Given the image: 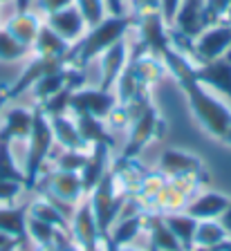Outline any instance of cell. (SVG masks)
<instances>
[{
	"mask_svg": "<svg viewBox=\"0 0 231 251\" xmlns=\"http://www.w3.org/2000/svg\"><path fill=\"white\" fill-rule=\"evenodd\" d=\"M222 144H225V146H231V126H229V130L225 132V135H222Z\"/></svg>",
	"mask_w": 231,
	"mask_h": 251,
	"instance_id": "50",
	"label": "cell"
},
{
	"mask_svg": "<svg viewBox=\"0 0 231 251\" xmlns=\"http://www.w3.org/2000/svg\"><path fill=\"white\" fill-rule=\"evenodd\" d=\"M146 229V213L137 211V213H128V215H119L115 220V225L108 231L105 245H115V247H126L139 238Z\"/></svg>",
	"mask_w": 231,
	"mask_h": 251,
	"instance_id": "20",
	"label": "cell"
},
{
	"mask_svg": "<svg viewBox=\"0 0 231 251\" xmlns=\"http://www.w3.org/2000/svg\"><path fill=\"white\" fill-rule=\"evenodd\" d=\"M32 54V47L23 45L11 36L5 27H0V63H16Z\"/></svg>",
	"mask_w": 231,
	"mask_h": 251,
	"instance_id": "33",
	"label": "cell"
},
{
	"mask_svg": "<svg viewBox=\"0 0 231 251\" xmlns=\"http://www.w3.org/2000/svg\"><path fill=\"white\" fill-rule=\"evenodd\" d=\"M2 2H7V0H0V5H2Z\"/></svg>",
	"mask_w": 231,
	"mask_h": 251,
	"instance_id": "53",
	"label": "cell"
},
{
	"mask_svg": "<svg viewBox=\"0 0 231 251\" xmlns=\"http://www.w3.org/2000/svg\"><path fill=\"white\" fill-rule=\"evenodd\" d=\"M36 251H58V249H56V245L52 242V245H36Z\"/></svg>",
	"mask_w": 231,
	"mask_h": 251,
	"instance_id": "49",
	"label": "cell"
},
{
	"mask_svg": "<svg viewBox=\"0 0 231 251\" xmlns=\"http://www.w3.org/2000/svg\"><path fill=\"white\" fill-rule=\"evenodd\" d=\"M54 132L50 117L43 112L38 105H34V121H32V132L27 137V157H25V191H36V184L41 175L45 173V164L48 157L54 148Z\"/></svg>",
	"mask_w": 231,
	"mask_h": 251,
	"instance_id": "3",
	"label": "cell"
},
{
	"mask_svg": "<svg viewBox=\"0 0 231 251\" xmlns=\"http://www.w3.org/2000/svg\"><path fill=\"white\" fill-rule=\"evenodd\" d=\"M189 202V195L184 193L182 188L173 182V179H168L164 184V188L155 195L153 200V206H151V213L153 211H159V213H171V211H184Z\"/></svg>",
	"mask_w": 231,
	"mask_h": 251,
	"instance_id": "29",
	"label": "cell"
},
{
	"mask_svg": "<svg viewBox=\"0 0 231 251\" xmlns=\"http://www.w3.org/2000/svg\"><path fill=\"white\" fill-rule=\"evenodd\" d=\"M74 5L81 11V16H83V21L88 27L103 21V16L108 14V11H105V0H74Z\"/></svg>",
	"mask_w": 231,
	"mask_h": 251,
	"instance_id": "36",
	"label": "cell"
},
{
	"mask_svg": "<svg viewBox=\"0 0 231 251\" xmlns=\"http://www.w3.org/2000/svg\"><path fill=\"white\" fill-rule=\"evenodd\" d=\"M74 85H65L63 90H58L56 94H52L48 101H43L38 108L45 112V115L52 119V117H58V115H68L70 112V97L74 92Z\"/></svg>",
	"mask_w": 231,
	"mask_h": 251,
	"instance_id": "34",
	"label": "cell"
},
{
	"mask_svg": "<svg viewBox=\"0 0 231 251\" xmlns=\"http://www.w3.org/2000/svg\"><path fill=\"white\" fill-rule=\"evenodd\" d=\"M54 235H56V226L27 215V240H32L34 245H52Z\"/></svg>",
	"mask_w": 231,
	"mask_h": 251,
	"instance_id": "35",
	"label": "cell"
},
{
	"mask_svg": "<svg viewBox=\"0 0 231 251\" xmlns=\"http://www.w3.org/2000/svg\"><path fill=\"white\" fill-rule=\"evenodd\" d=\"M45 23L68 43H77L85 34V29H88V25H85L81 11L77 9V5H70V7H63V9L48 14V21Z\"/></svg>",
	"mask_w": 231,
	"mask_h": 251,
	"instance_id": "16",
	"label": "cell"
},
{
	"mask_svg": "<svg viewBox=\"0 0 231 251\" xmlns=\"http://www.w3.org/2000/svg\"><path fill=\"white\" fill-rule=\"evenodd\" d=\"M11 144L14 141L0 132V179L18 182L25 186V171H23V166H18L14 151H11Z\"/></svg>",
	"mask_w": 231,
	"mask_h": 251,
	"instance_id": "30",
	"label": "cell"
},
{
	"mask_svg": "<svg viewBox=\"0 0 231 251\" xmlns=\"http://www.w3.org/2000/svg\"><path fill=\"white\" fill-rule=\"evenodd\" d=\"M128 70L135 74V78L146 88L159 85L164 76L168 74L166 63L162 56H153V54H130L128 58Z\"/></svg>",
	"mask_w": 231,
	"mask_h": 251,
	"instance_id": "19",
	"label": "cell"
},
{
	"mask_svg": "<svg viewBox=\"0 0 231 251\" xmlns=\"http://www.w3.org/2000/svg\"><path fill=\"white\" fill-rule=\"evenodd\" d=\"M41 25H43L41 16L34 14L32 9H27V11H16V14L11 16L9 21L5 23V29L9 31L16 41H21L23 45L32 47L34 41H36V34H38V29H41Z\"/></svg>",
	"mask_w": 231,
	"mask_h": 251,
	"instance_id": "23",
	"label": "cell"
},
{
	"mask_svg": "<svg viewBox=\"0 0 231 251\" xmlns=\"http://www.w3.org/2000/svg\"><path fill=\"white\" fill-rule=\"evenodd\" d=\"M38 193H48L54 195L58 200H65L70 204H79L85 198L83 193V184H81V175L79 173H70V171H54L43 173L41 179L36 184Z\"/></svg>",
	"mask_w": 231,
	"mask_h": 251,
	"instance_id": "11",
	"label": "cell"
},
{
	"mask_svg": "<svg viewBox=\"0 0 231 251\" xmlns=\"http://www.w3.org/2000/svg\"><path fill=\"white\" fill-rule=\"evenodd\" d=\"M229 7H231V0H205V21H206V27L225 21Z\"/></svg>",
	"mask_w": 231,
	"mask_h": 251,
	"instance_id": "38",
	"label": "cell"
},
{
	"mask_svg": "<svg viewBox=\"0 0 231 251\" xmlns=\"http://www.w3.org/2000/svg\"><path fill=\"white\" fill-rule=\"evenodd\" d=\"M70 47H72V43H68L65 38L58 36L48 23H43L41 29H38V34H36V41H34V45H32V54H36V56L63 58L65 61ZM65 65H68V63H65Z\"/></svg>",
	"mask_w": 231,
	"mask_h": 251,
	"instance_id": "24",
	"label": "cell"
},
{
	"mask_svg": "<svg viewBox=\"0 0 231 251\" xmlns=\"http://www.w3.org/2000/svg\"><path fill=\"white\" fill-rule=\"evenodd\" d=\"M11 242H18L16 238H11L9 233H5V231H0V249L2 247H7V245H11Z\"/></svg>",
	"mask_w": 231,
	"mask_h": 251,
	"instance_id": "46",
	"label": "cell"
},
{
	"mask_svg": "<svg viewBox=\"0 0 231 251\" xmlns=\"http://www.w3.org/2000/svg\"><path fill=\"white\" fill-rule=\"evenodd\" d=\"M105 251H144V249H135V247L126 245V247H115V245H105Z\"/></svg>",
	"mask_w": 231,
	"mask_h": 251,
	"instance_id": "47",
	"label": "cell"
},
{
	"mask_svg": "<svg viewBox=\"0 0 231 251\" xmlns=\"http://www.w3.org/2000/svg\"><path fill=\"white\" fill-rule=\"evenodd\" d=\"M65 68V61L63 58H52V56H36L34 54L32 61L25 65L18 78L14 81L11 85H7V99H18L23 92L32 90V85L36 83L41 76H45L48 72H54V70H61Z\"/></svg>",
	"mask_w": 231,
	"mask_h": 251,
	"instance_id": "12",
	"label": "cell"
},
{
	"mask_svg": "<svg viewBox=\"0 0 231 251\" xmlns=\"http://www.w3.org/2000/svg\"><path fill=\"white\" fill-rule=\"evenodd\" d=\"M164 222L168 225L171 233L178 238L182 251H191L195 247V229H198V220L189 215L186 211H171L164 213Z\"/></svg>",
	"mask_w": 231,
	"mask_h": 251,
	"instance_id": "25",
	"label": "cell"
},
{
	"mask_svg": "<svg viewBox=\"0 0 231 251\" xmlns=\"http://www.w3.org/2000/svg\"><path fill=\"white\" fill-rule=\"evenodd\" d=\"M110 146H105V144H95V146H90L88 151V162L85 166L81 168V184H83V193L88 195L92 188L99 184V179L103 177L105 173L110 171Z\"/></svg>",
	"mask_w": 231,
	"mask_h": 251,
	"instance_id": "18",
	"label": "cell"
},
{
	"mask_svg": "<svg viewBox=\"0 0 231 251\" xmlns=\"http://www.w3.org/2000/svg\"><path fill=\"white\" fill-rule=\"evenodd\" d=\"M148 240H151V249L155 251H182L178 238L171 233L168 225L164 222V213L159 211H153V213H146V229Z\"/></svg>",
	"mask_w": 231,
	"mask_h": 251,
	"instance_id": "22",
	"label": "cell"
},
{
	"mask_svg": "<svg viewBox=\"0 0 231 251\" xmlns=\"http://www.w3.org/2000/svg\"><path fill=\"white\" fill-rule=\"evenodd\" d=\"M229 202L231 198H227L220 191H200L186 202L184 211L195 220H218L222 211L229 206Z\"/></svg>",
	"mask_w": 231,
	"mask_h": 251,
	"instance_id": "17",
	"label": "cell"
},
{
	"mask_svg": "<svg viewBox=\"0 0 231 251\" xmlns=\"http://www.w3.org/2000/svg\"><path fill=\"white\" fill-rule=\"evenodd\" d=\"M164 63H166L168 74L175 78L182 88L186 103H189L191 115L195 117L202 130L206 135L215 137L220 141L222 135L229 130L231 126V103L225 101L220 94H215L213 90L205 88L202 83H198L193 78V61L184 52L175 50L173 45L168 47L162 54Z\"/></svg>",
	"mask_w": 231,
	"mask_h": 251,
	"instance_id": "1",
	"label": "cell"
},
{
	"mask_svg": "<svg viewBox=\"0 0 231 251\" xmlns=\"http://www.w3.org/2000/svg\"><path fill=\"white\" fill-rule=\"evenodd\" d=\"M218 222H220L222 226H225V231H227V235L231 238V202H229V206H227L225 211H222V215L218 218Z\"/></svg>",
	"mask_w": 231,
	"mask_h": 251,
	"instance_id": "44",
	"label": "cell"
},
{
	"mask_svg": "<svg viewBox=\"0 0 231 251\" xmlns=\"http://www.w3.org/2000/svg\"><path fill=\"white\" fill-rule=\"evenodd\" d=\"M85 162H88V151H70V148H63V152L56 157V168L58 171L81 173Z\"/></svg>",
	"mask_w": 231,
	"mask_h": 251,
	"instance_id": "37",
	"label": "cell"
},
{
	"mask_svg": "<svg viewBox=\"0 0 231 251\" xmlns=\"http://www.w3.org/2000/svg\"><path fill=\"white\" fill-rule=\"evenodd\" d=\"M180 2H182V0H159V14L164 16V21H166L168 27L173 25L175 14H178V9H180Z\"/></svg>",
	"mask_w": 231,
	"mask_h": 251,
	"instance_id": "40",
	"label": "cell"
},
{
	"mask_svg": "<svg viewBox=\"0 0 231 251\" xmlns=\"http://www.w3.org/2000/svg\"><path fill=\"white\" fill-rule=\"evenodd\" d=\"M135 25L139 29V54L162 56L171 47V27L166 25L159 9H148L135 14Z\"/></svg>",
	"mask_w": 231,
	"mask_h": 251,
	"instance_id": "5",
	"label": "cell"
},
{
	"mask_svg": "<svg viewBox=\"0 0 231 251\" xmlns=\"http://www.w3.org/2000/svg\"><path fill=\"white\" fill-rule=\"evenodd\" d=\"M52 124V132H54V141L61 148H70V151H88V146L83 144L77 128V121L70 119L68 115H58L50 119Z\"/></svg>",
	"mask_w": 231,
	"mask_h": 251,
	"instance_id": "27",
	"label": "cell"
},
{
	"mask_svg": "<svg viewBox=\"0 0 231 251\" xmlns=\"http://www.w3.org/2000/svg\"><path fill=\"white\" fill-rule=\"evenodd\" d=\"M159 173H164L168 179L186 177V175H205V166H202V159L191 152L166 148L159 157Z\"/></svg>",
	"mask_w": 231,
	"mask_h": 251,
	"instance_id": "14",
	"label": "cell"
},
{
	"mask_svg": "<svg viewBox=\"0 0 231 251\" xmlns=\"http://www.w3.org/2000/svg\"><path fill=\"white\" fill-rule=\"evenodd\" d=\"M205 27H206L205 0H182L171 29H175L178 34H182V36H186V38L193 41Z\"/></svg>",
	"mask_w": 231,
	"mask_h": 251,
	"instance_id": "15",
	"label": "cell"
},
{
	"mask_svg": "<svg viewBox=\"0 0 231 251\" xmlns=\"http://www.w3.org/2000/svg\"><path fill=\"white\" fill-rule=\"evenodd\" d=\"M7 85L5 83H0V117H2V110H5V105H7Z\"/></svg>",
	"mask_w": 231,
	"mask_h": 251,
	"instance_id": "45",
	"label": "cell"
},
{
	"mask_svg": "<svg viewBox=\"0 0 231 251\" xmlns=\"http://www.w3.org/2000/svg\"><path fill=\"white\" fill-rule=\"evenodd\" d=\"M128 128H130V135H128V141L119 157H124V159H135L153 139H159V137L164 135L166 124H164L162 115L155 110V105H151L144 115L132 119Z\"/></svg>",
	"mask_w": 231,
	"mask_h": 251,
	"instance_id": "6",
	"label": "cell"
},
{
	"mask_svg": "<svg viewBox=\"0 0 231 251\" xmlns=\"http://www.w3.org/2000/svg\"><path fill=\"white\" fill-rule=\"evenodd\" d=\"M225 240H229V235L218 220H198L195 247H215Z\"/></svg>",
	"mask_w": 231,
	"mask_h": 251,
	"instance_id": "32",
	"label": "cell"
},
{
	"mask_svg": "<svg viewBox=\"0 0 231 251\" xmlns=\"http://www.w3.org/2000/svg\"><path fill=\"white\" fill-rule=\"evenodd\" d=\"M101 81L99 88L101 90H112L117 83V78L121 76V72L126 70L128 58H130V47H128L126 38L117 41L112 47H108L101 54Z\"/></svg>",
	"mask_w": 231,
	"mask_h": 251,
	"instance_id": "13",
	"label": "cell"
},
{
	"mask_svg": "<svg viewBox=\"0 0 231 251\" xmlns=\"http://www.w3.org/2000/svg\"><path fill=\"white\" fill-rule=\"evenodd\" d=\"M193 78L231 103V50L209 63H193Z\"/></svg>",
	"mask_w": 231,
	"mask_h": 251,
	"instance_id": "10",
	"label": "cell"
},
{
	"mask_svg": "<svg viewBox=\"0 0 231 251\" xmlns=\"http://www.w3.org/2000/svg\"><path fill=\"white\" fill-rule=\"evenodd\" d=\"M132 25H135V16L105 14L103 21L88 27V31H85L83 36L77 43H72L68 56H65V63L72 65V68H79V70L88 68L90 61H95L97 56H101V54H103L108 47L115 45L117 41L126 38V31L130 29Z\"/></svg>",
	"mask_w": 231,
	"mask_h": 251,
	"instance_id": "2",
	"label": "cell"
},
{
	"mask_svg": "<svg viewBox=\"0 0 231 251\" xmlns=\"http://www.w3.org/2000/svg\"><path fill=\"white\" fill-rule=\"evenodd\" d=\"M124 2L126 0H105V11L110 16H121L124 14Z\"/></svg>",
	"mask_w": 231,
	"mask_h": 251,
	"instance_id": "43",
	"label": "cell"
},
{
	"mask_svg": "<svg viewBox=\"0 0 231 251\" xmlns=\"http://www.w3.org/2000/svg\"><path fill=\"white\" fill-rule=\"evenodd\" d=\"M77 128L83 139L85 146H95V144H105V146L115 148V137L108 132V124L105 119H97V117L79 115L77 117Z\"/></svg>",
	"mask_w": 231,
	"mask_h": 251,
	"instance_id": "26",
	"label": "cell"
},
{
	"mask_svg": "<svg viewBox=\"0 0 231 251\" xmlns=\"http://www.w3.org/2000/svg\"><path fill=\"white\" fill-rule=\"evenodd\" d=\"M148 9H159V0H132V11H148Z\"/></svg>",
	"mask_w": 231,
	"mask_h": 251,
	"instance_id": "42",
	"label": "cell"
},
{
	"mask_svg": "<svg viewBox=\"0 0 231 251\" xmlns=\"http://www.w3.org/2000/svg\"><path fill=\"white\" fill-rule=\"evenodd\" d=\"M14 2H16V11L32 9V0H14Z\"/></svg>",
	"mask_w": 231,
	"mask_h": 251,
	"instance_id": "48",
	"label": "cell"
},
{
	"mask_svg": "<svg viewBox=\"0 0 231 251\" xmlns=\"http://www.w3.org/2000/svg\"><path fill=\"white\" fill-rule=\"evenodd\" d=\"M18 247H21V242H11V245L2 247V249H0V251H18Z\"/></svg>",
	"mask_w": 231,
	"mask_h": 251,
	"instance_id": "51",
	"label": "cell"
},
{
	"mask_svg": "<svg viewBox=\"0 0 231 251\" xmlns=\"http://www.w3.org/2000/svg\"><path fill=\"white\" fill-rule=\"evenodd\" d=\"M70 235L74 238V242L81 251H105V240L101 238V231L97 226V218L92 213L88 195L74 209V215L70 220Z\"/></svg>",
	"mask_w": 231,
	"mask_h": 251,
	"instance_id": "8",
	"label": "cell"
},
{
	"mask_svg": "<svg viewBox=\"0 0 231 251\" xmlns=\"http://www.w3.org/2000/svg\"><path fill=\"white\" fill-rule=\"evenodd\" d=\"M151 251H155V249H151Z\"/></svg>",
	"mask_w": 231,
	"mask_h": 251,
	"instance_id": "54",
	"label": "cell"
},
{
	"mask_svg": "<svg viewBox=\"0 0 231 251\" xmlns=\"http://www.w3.org/2000/svg\"><path fill=\"white\" fill-rule=\"evenodd\" d=\"M0 231L9 233L23 245L27 240V204L25 206H0Z\"/></svg>",
	"mask_w": 231,
	"mask_h": 251,
	"instance_id": "28",
	"label": "cell"
},
{
	"mask_svg": "<svg viewBox=\"0 0 231 251\" xmlns=\"http://www.w3.org/2000/svg\"><path fill=\"white\" fill-rule=\"evenodd\" d=\"M231 50V23L222 21L209 25L200 31L193 38V47H191V61L193 63H209L215 58L225 56Z\"/></svg>",
	"mask_w": 231,
	"mask_h": 251,
	"instance_id": "7",
	"label": "cell"
},
{
	"mask_svg": "<svg viewBox=\"0 0 231 251\" xmlns=\"http://www.w3.org/2000/svg\"><path fill=\"white\" fill-rule=\"evenodd\" d=\"M119 103L112 90H101V88H77L70 97V112L74 115H88L97 117V119H108L115 105Z\"/></svg>",
	"mask_w": 231,
	"mask_h": 251,
	"instance_id": "9",
	"label": "cell"
},
{
	"mask_svg": "<svg viewBox=\"0 0 231 251\" xmlns=\"http://www.w3.org/2000/svg\"><path fill=\"white\" fill-rule=\"evenodd\" d=\"M27 215L43 220V222H48V225L56 226V229H61V231H70V220L65 218V215H61V211H58L54 204H50L43 195L27 204Z\"/></svg>",
	"mask_w": 231,
	"mask_h": 251,
	"instance_id": "31",
	"label": "cell"
},
{
	"mask_svg": "<svg viewBox=\"0 0 231 251\" xmlns=\"http://www.w3.org/2000/svg\"><path fill=\"white\" fill-rule=\"evenodd\" d=\"M88 200H90V206H92V213L97 218V226L101 231V238L105 240L110 226L115 225V220L121 215V211H124V206L128 202V195L119 188L112 168L105 173L103 177L99 179V184L88 193Z\"/></svg>",
	"mask_w": 231,
	"mask_h": 251,
	"instance_id": "4",
	"label": "cell"
},
{
	"mask_svg": "<svg viewBox=\"0 0 231 251\" xmlns=\"http://www.w3.org/2000/svg\"><path fill=\"white\" fill-rule=\"evenodd\" d=\"M36 5L43 14H52V11H58V9H63V7L74 5V0H36Z\"/></svg>",
	"mask_w": 231,
	"mask_h": 251,
	"instance_id": "41",
	"label": "cell"
},
{
	"mask_svg": "<svg viewBox=\"0 0 231 251\" xmlns=\"http://www.w3.org/2000/svg\"><path fill=\"white\" fill-rule=\"evenodd\" d=\"M25 191V186L18 182H7V179H0V204L2 206H11L14 200Z\"/></svg>",
	"mask_w": 231,
	"mask_h": 251,
	"instance_id": "39",
	"label": "cell"
},
{
	"mask_svg": "<svg viewBox=\"0 0 231 251\" xmlns=\"http://www.w3.org/2000/svg\"><path fill=\"white\" fill-rule=\"evenodd\" d=\"M32 121H34V110L27 108H9L2 117H0V132L5 137H9L11 141H27L29 132H32Z\"/></svg>",
	"mask_w": 231,
	"mask_h": 251,
	"instance_id": "21",
	"label": "cell"
},
{
	"mask_svg": "<svg viewBox=\"0 0 231 251\" xmlns=\"http://www.w3.org/2000/svg\"><path fill=\"white\" fill-rule=\"evenodd\" d=\"M227 23H231V7H229V11H227V18H225Z\"/></svg>",
	"mask_w": 231,
	"mask_h": 251,
	"instance_id": "52",
	"label": "cell"
}]
</instances>
